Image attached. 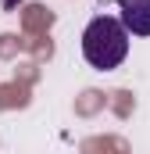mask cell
Listing matches in <instances>:
<instances>
[{"mask_svg":"<svg viewBox=\"0 0 150 154\" xmlns=\"http://www.w3.org/2000/svg\"><path fill=\"white\" fill-rule=\"evenodd\" d=\"M129 36H150V0H118Z\"/></svg>","mask_w":150,"mask_h":154,"instance_id":"7a4b0ae2","label":"cell"},{"mask_svg":"<svg viewBox=\"0 0 150 154\" xmlns=\"http://www.w3.org/2000/svg\"><path fill=\"white\" fill-rule=\"evenodd\" d=\"M0 4H4V7H18L22 0H0Z\"/></svg>","mask_w":150,"mask_h":154,"instance_id":"3957f363","label":"cell"},{"mask_svg":"<svg viewBox=\"0 0 150 154\" xmlns=\"http://www.w3.org/2000/svg\"><path fill=\"white\" fill-rule=\"evenodd\" d=\"M82 57H86L93 68H100V72L118 68V65L129 57V29L122 25V18L97 14V18L82 29Z\"/></svg>","mask_w":150,"mask_h":154,"instance_id":"6da1fadb","label":"cell"}]
</instances>
